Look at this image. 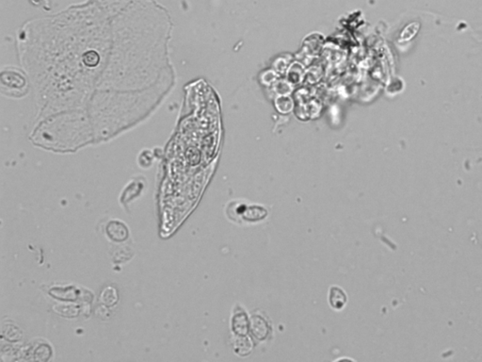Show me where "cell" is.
<instances>
[{
  "instance_id": "obj_3",
  "label": "cell",
  "mask_w": 482,
  "mask_h": 362,
  "mask_svg": "<svg viewBox=\"0 0 482 362\" xmlns=\"http://www.w3.org/2000/svg\"><path fill=\"white\" fill-rule=\"evenodd\" d=\"M118 301V294L115 289L109 287L103 291L101 294V302L106 306H113Z\"/></svg>"
},
{
  "instance_id": "obj_1",
  "label": "cell",
  "mask_w": 482,
  "mask_h": 362,
  "mask_svg": "<svg viewBox=\"0 0 482 362\" xmlns=\"http://www.w3.org/2000/svg\"><path fill=\"white\" fill-rule=\"evenodd\" d=\"M331 308L334 310H341L345 307L347 303L346 293L338 287H332L330 289V297H329Z\"/></svg>"
},
{
  "instance_id": "obj_2",
  "label": "cell",
  "mask_w": 482,
  "mask_h": 362,
  "mask_svg": "<svg viewBox=\"0 0 482 362\" xmlns=\"http://www.w3.org/2000/svg\"><path fill=\"white\" fill-rule=\"evenodd\" d=\"M127 227L124 224L119 223V222H111L109 224L108 228V235L110 236L111 240L114 241H124L127 238Z\"/></svg>"
}]
</instances>
